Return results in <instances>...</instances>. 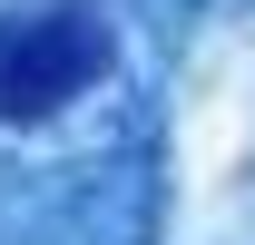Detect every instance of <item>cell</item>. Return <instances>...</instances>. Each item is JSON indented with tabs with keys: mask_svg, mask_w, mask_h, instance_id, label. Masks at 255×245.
Here are the masks:
<instances>
[{
	"mask_svg": "<svg viewBox=\"0 0 255 245\" xmlns=\"http://www.w3.org/2000/svg\"><path fill=\"white\" fill-rule=\"evenodd\" d=\"M108 20L89 0H59V10H30V20H0V118L30 127L59 118L69 98H89L108 79Z\"/></svg>",
	"mask_w": 255,
	"mask_h": 245,
	"instance_id": "obj_1",
	"label": "cell"
}]
</instances>
